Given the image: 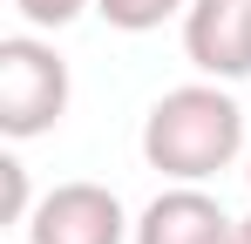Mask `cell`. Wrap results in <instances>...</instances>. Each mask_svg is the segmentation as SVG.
I'll use <instances>...</instances> for the list:
<instances>
[{
    "mask_svg": "<svg viewBox=\"0 0 251 244\" xmlns=\"http://www.w3.org/2000/svg\"><path fill=\"white\" fill-rule=\"evenodd\" d=\"M245 156V109L224 81H183L163 88L143 116V163L170 183H210L217 170Z\"/></svg>",
    "mask_w": 251,
    "mask_h": 244,
    "instance_id": "cell-1",
    "label": "cell"
},
{
    "mask_svg": "<svg viewBox=\"0 0 251 244\" xmlns=\"http://www.w3.org/2000/svg\"><path fill=\"white\" fill-rule=\"evenodd\" d=\"M238 244H251V217H238Z\"/></svg>",
    "mask_w": 251,
    "mask_h": 244,
    "instance_id": "cell-9",
    "label": "cell"
},
{
    "mask_svg": "<svg viewBox=\"0 0 251 244\" xmlns=\"http://www.w3.org/2000/svg\"><path fill=\"white\" fill-rule=\"evenodd\" d=\"M68 116V61L41 34H7L0 41V129L14 143L48 136Z\"/></svg>",
    "mask_w": 251,
    "mask_h": 244,
    "instance_id": "cell-2",
    "label": "cell"
},
{
    "mask_svg": "<svg viewBox=\"0 0 251 244\" xmlns=\"http://www.w3.org/2000/svg\"><path fill=\"white\" fill-rule=\"evenodd\" d=\"M129 244H238V217L204 183H170L143 203Z\"/></svg>",
    "mask_w": 251,
    "mask_h": 244,
    "instance_id": "cell-5",
    "label": "cell"
},
{
    "mask_svg": "<svg viewBox=\"0 0 251 244\" xmlns=\"http://www.w3.org/2000/svg\"><path fill=\"white\" fill-rule=\"evenodd\" d=\"M0 190H7V203H0L7 224H27L34 217V190H27V163L21 156H0Z\"/></svg>",
    "mask_w": 251,
    "mask_h": 244,
    "instance_id": "cell-7",
    "label": "cell"
},
{
    "mask_svg": "<svg viewBox=\"0 0 251 244\" xmlns=\"http://www.w3.org/2000/svg\"><path fill=\"white\" fill-rule=\"evenodd\" d=\"M129 238L136 224L109 183H54L27 217V244H129Z\"/></svg>",
    "mask_w": 251,
    "mask_h": 244,
    "instance_id": "cell-3",
    "label": "cell"
},
{
    "mask_svg": "<svg viewBox=\"0 0 251 244\" xmlns=\"http://www.w3.org/2000/svg\"><path fill=\"white\" fill-rule=\"evenodd\" d=\"M190 0H95V14L109 21V27H123V34H150V27H163L170 14H183Z\"/></svg>",
    "mask_w": 251,
    "mask_h": 244,
    "instance_id": "cell-6",
    "label": "cell"
},
{
    "mask_svg": "<svg viewBox=\"0 0 251 244\" xmlns=\"http://www.w3.org/2000/svg\"><path fill=\"white\" fill-rule=\"evenodd\" d=\"M95 0H14V14L27 21V27H68V21H82Z\"/></svg>",
    "mask_w": 251,
    "mask_h": 244,
    "instance_id": "cell-8",
    "label": "cell"
},
{
    "mask_svg": "<svg viewBox=\"0 0 251 244\" xmlns=\"http://www.w3.org/2000/svg\"><path fill=\"white\" fill-rule=\"evenodd\" d=\"M245 183H251V163H245Z\"/></svg>",
    "mask_w": 251,
    "mask_h": 244,
    "instance_id": "cell-10",
    "label": "cell"
},
{
    "mask_svg": "<svg viewBox=\"0 0 251 244\" xmlns=\"http://www.w3.org/2000/svg\"><path fill=\"white\" fill-rule=\"evenodd\" d=\"M183 54L210 81H251V0H190Z\"/></svg>",
    "mask_w": 251,
    "mask_h": 244,
    "instance_id": "cell-4",
    "label": "cell"
}]
</instances>
